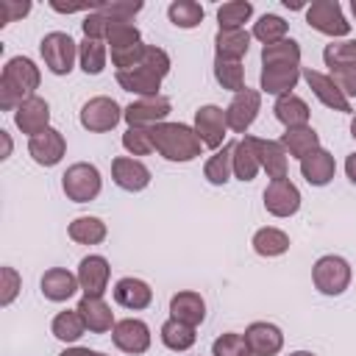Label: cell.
Returning <instances> with one entry per match:
<instances>
[{
    "label": "cell",
    "mask_w": 356,
    "mask_h": 356,
    "mask_svg": "<svg viewBox=\"0 0 356 356\" xmlns=\"http://www.w3.org/2000/svg\"><path fill=\"white\" fill-rule=\"evenodd\" d=\"M111 339L114 345L122 350V353H131V356H139L150 348V328L145 320H136V317H125L120 323H114L111 328Z\"/></svg>",
    "instance_id": "obj_11"
},
{
    "label": "cell",
    "mask_w": 356,
    "mask_h": 356,
    "mask_svg": "<svg viewBox=\"0 0 356 356\" xmlns=\"http://www.w3.org/2000/svg\"><path fill=\"white\" fill-rule=\"evenodd\" d=\"M14 125L25 134V136H36V134H42V131H47L50 128V106H47V100L44 97H39V95H33V97H28L25 103H19V108L14 111Z\"/></svg>",
    "instance_id": "obj_14"
},
{
    "label": "cell",
    "mask_w": 356,
    "mask_h": 356,
    "mask_svg": "<svg viewBox=\"0 0 356 356\" xmlns=\"http://www.w3.org/2000/svg\"><path fill=\"white\" fill-rule=\"evenodd\" d=\"M303 81L309 83V89L314 92V97L325 106V108H334V111H342V114H350V100L339 92V86L331 81V75H323L317 70H303Z\"/></svg>",
    "instance_id": "obj_17"
},
{
    "label": "cell",
    "mask_w": 356,
    "mask_h": 356,
    "mask_svg": "<svg viewBox=\"0 0 356 356\" xmlns=\"http://www.w3.org/2000/svg\"><path fill=\"white\" fill-rule=\"evenodd\" d=\"M250 47V33L245 28L239 31H217L214 36V50H217V58H225V61H239Z\"/></svg>",
    "instance_id": "obj_31"
},
{
    "label": "cell",
    "mask_w": 356,
    "mask_h": 356,
    "mask_svg": "<svg viewBox=\"0 0 356 356\" xmlns=\"http://www.w3.org/2000/svg\"><path fill=\"white\" fill-rule=\"evenodd\" d=\"M28 11H31V3H28V0H22V3H17V0H3V3H0V25H8V22L25 17Z\"/></svg>",
    "instance_id": "obj_51"
},
{
    "label": "cell",
    "mask_w": 356,
    "mask_h": 356,
    "mask_svg": "<svg viewBox=\"0 0 356 356\" xmlns=\"http://www.w3.org/2000/svg\"><path fill=\"white\" fill-rule=\"evenodd\" d=\"M58 356H106V353H100V350H89V348H67V350H61Z\"/></svg>",
    "instance_id": "obj_52"
},
{
    "label": "cell",
    "mask_w": 356,
    "mask_h": 356,
    "mask_svg": "<svg viewBox=\"0 0 356 356\" xmlns=\"http://www.w3.org/2000/svg\"><path fill=\"white\" fill-rule=\"evenodd\" d=\"M78 289H81L78 275H72V273L64 270V267H50V270L42 275V295H44L47 300H53V303L70 300Z\"/></svg>",
    "instance_id": "obj_22"
},
{
    "label": "cell",
    "mask_w": 356,
    "mask_h": 356,
    "mask_svg": "<svg viewBox=\"0 0 356 356\" xmlns=\"http://www.w3.org/2000/svg\"><path fill=\"white\" fill-rule=\"evenodd\" d=\"M167 17L175 28L189 31V28H197L203 22V6L195 3V0H175V3H170Z\"/></svg>",
    "instance_id": "obj_39"
},
{
    "label": "cell",
    "mask_w": 356,
    "mask_h": 356,
    "mask_svg": "<svg viewBox=\"0 0 356 356\" xmlns=\"http://www.w3.org/2000/svg\"><path fill=\"white\" fill-rule=\"evenodd\" d=\"M195 134L197 139L203 142V147H220L222 139H225V131H228V122H225V111L220 106H200L195 111Z\"/></svg>",
    "instance_id": "obj_12"
},
{
    "label": "cell",
    "mask_w": 356,
    "mask_h": 356,
    "mask_svg": "<svg viewBox=\"0 0 356 356\" xmlns=\"http://www.w3.org/2000/svg\"><path fill=\"white\" fill-rule=\"evenodd\" d=\"M150 134H153V147L167 161L184 164V161H192L200 156L203 142L197 139L195 128H189L184 122H159L150 128Z\"/></svg>",
    "instance_id": "obj_2"
},
{
    "label": "cell",
    "mask_w": 356,
    "mask_h": 356,
    "mask_svg": "<svg viewBox=\"0 0 356 356\" xmlns=\"http://www.w3.org/2000/svg\"><path fill=\"white\" fill-rule=\"evenodd\" d=\"M214 78L222 89L228 92H242L245 89V70L239 61H225V58H214Z\"/></svg>",
    "instance_id": "obj_41"
},
{
    "label": "cell",
    "mask_w": 356,
    "mask_h": 356,
    "mask_svg": "<svg viewBox=\"0 0 356 356\" xmlns=\"http://www.w3.org/2000/svg\"><path fill=\"white\" fill-rule=\"evenodd\" d=\"M28 153H31V159H33L36 164H42V167H56V164L64 159V153H67V139H64L61 131L47 128V131H42V134H36L33 139H28Z\"/></svg>",
    "instance_id": "obj_15"
},
{
    "label": "cell",
    "mask_w": 356,
    "mask_h": 356,
    "mask_svg": "<svg viewBox=\"0 0 356 356\" xmlns=\"http://www.w3.org/2000/svg\"><path fill=\"white\" fill-rule=\"evenodd\" d=\"M61 189L64 195L72 200V203H89L100 195L103 189V178H100V170L89 161H78V164H70L67 172L61 175Z\"/></svg>",
    "instance_id": "obj_3"
},
{
    "label": "cell",
    "mask_w": 356,
    "mask_h": 356,
    "mask_svg": "<svg viewBox=\"0 0 356 356\" xmlns=\"http://www.w3.org/2000/svg\"><path fill=\"white\" fill-rule=\"evenodd\" d=\"M122 147L131 153V156H147L153 153V134L150 128H128L122 134Z\"/></svg>",
    "instance_id": "obj_45"
},
{
    "label": "cell",
    "mask_w": 356,
    "mask_h": 356,
    "mask_svg": "<svg viewBox=\"0 0 356 356\" xmlns=\"http://www.w3.org/2000/svg\"><path fill=\"white\" fill-rule=\"evenodd\" d=\"M261 164H259V153H256V136H242L234 145V175L239 181H253L259 175Z\"/></svg>",
    "instance_id": "obj_29"
},
{
    "label": "cell",
    "mask_w": 356,
    "mask_h": 356,
    "mask_svg": "<svg viewBox=\"0 0 356 356\" xmlns=\"http://www.w3.org/2000/svg\"><path fill=\"white\" fill-rule=\"evenodd\" d=\"M350 11H353V17H356V0H350Z\"/></svg>",
    "instance_id": "obj_56"
},
{
    "label": "cell",
    "mask_w": 356,
    "mask_h": 356,
    "mask_svg": "<svg viewBox=\"0 0 356 356\" xmlns=\"http://www.w3.org/2000/svg\"><path fill=\"white\" fill-rule=\"evenodd\" d=\"M161 342H164V348H170V350H175V353H184V350H189L192 345H195V339H197V334H195V328L192 325H186V323H178V320H167L164 325H161Z\"/></svg>",
    "instance_id": "obj_36"
},
{
    "label": "cell",
    "mask_w": 356,
    "mask_h": 356,
    "mask_svg": "<svg viewBox=\"0 0 356 356\" xmlns=\"http://www.w3.org/2000/svg\"><path fill=\"white\" fill-rule=\"evenodd\" d=\"M323 61L328 70L337 67H353L356 64V39H342V42H331L323 47Z\"/></svg>",
    "instance_id": "obj_40"
},
{
    "label": "cell",
    "mask_w": 356,
    "mask_h": 356,
    "mask_svg": "<svg viewBox=\"0 0 356 356\" xmlns=\"http://www.w3.org/2000/svg\"><path fill=\"white\" fill-rule=\"evenodd\" d=\"M253 14V3L248 0H231V3H222L217 8V22H220V31H239Z\"/></svg>",
    "instance_id": "obj_37"
},
{
    "label": "cell",
    "mask_w": 356,
    "mask_h": 356,
    "mask_svg": "<svg viewBox=\"0 0 356 356\" xmlns=\"http://www.w3.org/2000/svg\"><path fill=\"white\" fill-rule=\"evenodd\" d=\"M273 114H275V120H278L284 128H303V125H309V117H312L306 100L298 97V95H284V97H278L275 106H273Z\"/></svg>",
    "instance_id": "obj_28"
},
{
    "label": "cell",
    "mask_w": 356,
    "mask_h": 356,
    "mask_svg": "<svg viewBox=\"0 0 356 356\" xmlns=\"http://www.w3.org/2000/svg\"><path fill=\"white\" fill-rule=\"evenodd\" d=\"M78 61L86 75H100L106 70V44L83 36V42H78Z\"/></svg>",
    "instance_id": "obj_38"
},
{
    "label": "cell",
    "mask_w": 356,
    "mask_h": 356,
    "mask_svg": "<svg viewBox=\"0 0 356 356\" xmlns=\"http://www.w3.org/2000/svg\"><path fill=\"white\" fill-rule=\"evenodd\" d=\"M259 111H261V92L245 86V89L236 92L234 100L228 103V108H225V122H228V128H231L234 134H248V128L253 125V120L259 117Z\"/></svg>",
    "instance_id": "obj_9"
},
{
    "label": "cell",
    "mask_w": 356,
    "mask_h": 356,
    "mask_svg": "<svg viewBox=\"0 0 356 356\" xmlns=\"http://www.w3.org/2000/svg\"><path fill=\"white\" fill-rule=\"evenodd\" d=\"M111 178L125 192H142L150 184V170L131 156H117L111 161Z\"/></svg>",
    "instance_id": "obj_18"
},
{
    "label": "cell",
    "mask_w": 356,
    "mask_h": 356,
    "mask_svg": "<svg viewBox=\"0 0 356 356\" xmlns=\"http://www.w3.org/2000/svg\"><path fill=\"white\" fill-rule=\"evenodd\" d=\"M108 275H111V267H108L106 256L89 253L78 264V284L86 298H103V292L108 286Z\"/></svg>",
    "instance_id": "obj_10"
},
{
    "label": "cell",
    "mask_w": 356,
    "mask_h": 356,
    "mask_svg": "<svg viewBox=\"0 0 356 356\" xmlns=\"http://www.w3.org/2000/svg\"><path fill=\"white\" fill-rule=\"evenodd\" d=\"M39 81H42V72L28 56L8 58L0 72V108L17 111L19 103L33 97V92L39 89Z\"/></svg>",
    "instance_id": "obj_1"
},
{
    "label": "cell",
    "mask_w": 356,
    "mask_h": 356,
    "mask_svg": "<svg viewBox=\"0 0 356 356\" xmlns=\"http://www.w3.org/2000/svg\"><path fill=\"white\" fill-rule=\"evenodd\" d=\"M95 11H100L111 22H131L142 11V0H134V3H120V0L117 3H97Z\"/></svg>",
    "instance_id": "obj_46"
},
{
    "label": "cell",
    "mask_w": 356,
    "mask_h": 356,
    "mask_svg": "<svg viewBox=\"0 0 356 356\" xmlns=\"http://www.w3.org/2000/svg\"><path fill=\"white\" fill-rule=\"evenodd\" d=\"M334 172H337V161H334V156H331L325 147H317L314 153H309L306 159H300V175H303L306 184H312V186H325V184H331Z\"/></svg>",
    "instance_id": "obj_21"
},
{
    "label": "cell",
    "mask_w": 356,
    "mask_h": 356,
    "mask_svg": "<svg viewBox=\"0 0 356 356\" xmlns=\"http://www.w3.org/2000/svg\"><path fill=\"white\" fill-rule=\"evenodd\" d=\"M289 356H314L312 350H295V353H289Z\"/></svg>",
    "instance_id": "obj_54"
},
{
    "label": "cell",
    "mask_w": 356,
    "mask_h": 356,
    "mask_svg": "<svg viewBox=\"0 0 356 356\" xmlns=\"http://www.w3.org/2000/svg\"><path fill=\"white\" fill-rule=\"evenodd\" d=\"M0 275H3V292H0V303L3 306H8L14 298H17V292H19V286H22V281H19V275H17V270L14 267H3L0 270Z\"/></svg>",
    "instance_id": "obj_50"
},
{
    "label": "cell",
    "mask_w": 356,
    "mask_h": 356,
    "mask_svg": "<svg viewBox=\"0 0 356 356\" xmlns=\"http://www.w3.org/2000/svg\"><path fill=\"white\" fill-rule=\"evenodd\" d=\"M211 356H253V353H250V348H248L242 334L228 331V334H220L211 342Z\"/></svg>",
    "instance_id": "obj_44"
},
{
    "label": "cell",
    "mask_w": 356,
    "mask_h": 356,
    "mask_svg": "<svg viewBox=\"0 0 356 356\" xmlns=\"http://www.w3.org/2000/svg\"><path fill=\"white\" fill-rule=\"evenodd\" d=\"M278 142H281V147L286 150V156H292V159H306L309 153H314V150L320 147V134H317L312 125L286 128Z\"/></svg>",
    "instance_id": "obj_25"
},
{
    "label": "cell",
    "mask_w": 356,
    "mask_h": 356,
    "mask_svg": "<svg viewBox=\"0 0 356 356\" xmlns=\"http://www.w3.org/2000/svg\"><path fill=\"white\" fill-rule=\"evenodd\" d=\"M170 317L195 328V325H200L206 320V300L200 298V292H192V289L175 292L170 298Z\"/></svg>",
    "instance_id": "obj_20"
},
{
    "label": "cell",
    "mask_w": 356,
    "mask_h": 356,
    "mask_svg": "<svg viewBox=\"0 0 356 356\" xmlns=\"http://www.w3.org/2000/svg\"><path fill=\"white\" fill-rule=\"evenodd\" d=\"M306 22L325 33V36H348L350 33V22L345 19L342 14V6L337 0H314L309 8H306Z\"/></svg>",
    "instance_id": "obj_7"
},
{
    "label": "cell",
    "mask_w": 356,
    "mask_h": 356,
    "mask_svg": "<svg viewBox=\"0 0 356 356\" xmlns=\"http://www.w3.org/2000/svg\"><path fill=\"white\" fill-rule=\"evenodd\" d=\"M50 331L61 342H78L83 337V331H86V323H83V317H81L78 309H67V312H58L53 317Z\"/></svg>",
    "instance_id": "obj_35"
},
{
    "label": "cell",
    "mask_w": 356,
    "mask_h": 356,
    "mask_svg": "<svg viewBox=\"0 0 356 356\" xmlns=\"http://www.w3.org/2000/svg\"><path fill=\"white\" fill-rule=\"evenodd\" d=\"M234 145L236 142H228L222 145V150H217L206 167H203V178L211 184V186H222L231 181V172H234Z\"/></svg>",
    "instance_id": "obj_32"
},
{
    "label": "cell",
    "mask_w": 356,
    "mask_h": 356,
    "mask_svg": "<svg viewBox=\"0 0 356 356\" xmlns=\"http://www.w3.org/2000/svg\"><path fill=\"white\" fill-rule=\"evenodd\" d=\"M245 342H248L253 356H275L284 348V334L275 323L259 320V323H250L245 328Z\"/></svg>",
    "instance_id": "obj_16"
},
{
    "label": "cell",
    "mask_w": 356,
    "mask_h": 356,
    "mask_svg": "<svg viewBox=\"0 0 356 356\" xmlns=\"http://www.w3.org/2000/svg\"><path fill=\"white\" fill-rule=\"evenodd\" d=\"M114 300L122 306V309H131V312H139V309H147L153 303V289L147 281L142 278H134V275H125L114 284Z\"/></svg>",
    "instance_id": "obj_19"
},
{
    "label": "cell",
    "mask_w": 356,
    "mask_h": 356,
    "mask_svg": "<svg viewBox=\"0 0 356 356\" xmlns=\"http://www.w3.org/2000/svg\"><path fill=\"white\" fill-rule=\"evenodd\" d=\"M312 281H314L317 292H323L328 298H337L350 286V264L342 256H334V253L320 256L312 267Z\"/></svg>",
    "instance_id": "obj_5"
},
{
    "label": "cell",
    "mask_w": 356,
    "mask_h": 356,
    "mask_svg": "<svg viewBox=\"0 0 356 356\" xmlns=\"http://www.w3.org/2000/svg\"><path fill=\"white\" fill-rule=\"evenodd\" d=\"M139 67H145L147 72H153V75L164 78V75L170 72L172 61H170L167 50H161V47H156V44H145V53H142V61H139Z\"/></svg>",
    "instance_id": "obj_47"
},
{
    "label": "cell",
    "mask_w": 356,
    "mask_h": 356,
    "mask_svg": "<svg viewBox=\"0 0 356 356\" xmlns=\"http://www.w3.org/2000/svg\"><path fill=\"white\" fill-rule=\"evenodd\" d=\"M75 309L81 312V317L92 334H106L114 328V312L108 309V303L103 298H86L83 295Z\"/></svg>",
    "instance_id": "obj_24"
},
{
    "label": "cell",
    "mask_w": 356,
    "mask_h": 356,
    "mask_svg": "<svg viewBox=\"0 0 356 356\" xmlns=\"http://www.w3.org/2000/svg\"><path fill=\"white\" fill-rule=\"evenodd\" d=\"M117 83L125 92H134L139 97H159V89H161V78L147 72L145 67H134V70L117 72Z\"/></svg>",
    "instance_id": "obj_27"
},
{
    "label": "cell",
    "mask_w": 356,
    "mask_h": 356,
    "mask_svg": "<svg viewBox=\"0 0 356 356\" xmlns=\"http://www.w3.org/2000/svg\"><path fill=\"white\" fill-rule=\"evenodd\" d=\"M350 136L356 139V114H353V120H350Z\"/></svg>",
    "instance_id": "obj_55"
},
{
    "label": "cell",
    "mask_w": 356,
    "mask_h": 356,
    "mask_svg": "<svg viewBox=\"0 0 356 356\" xmlns=\"http://www.w3.org/2000/svg\"><path fill=\"white\" fill-rule=\"evenodd\" d=\"M253 250L259 253V256H264V259H275V256H284L286 250H289V236L281 231V228H259L256 234H253Z\"/></svg>",
    "instance_id": "obj_34"
},
{
    "label": "cell",
    "mask_w": 356,
    "mask_h": 356,
    "mask_svg": "<svg viewBox=\"0 0 356 356\" xmlns=\"http://www.w3.org/2000/svg\"><path fill=\"white\" fill-rule=\"evenodd\" d=\"M256 153H259V164L261 170L267 172L270 181H278V178H286V150L281 147V142L275 139H259L256 136Z\"/></svg>",
    "instance_id": "obj_26"
},
{
    "label": "cell",
    "mask_w": 356,
    "mask_h": 356,
    "mask_svg": "<svg viewBox=\"0 0 356 356\" xmlns=\"http://www.w3.org/2000/svg\"><path fill=\"white\" fill-rule=\"evenodd\" d=\"M300 78H303L300 67H264L259 75V83L267 95L284 97V95H292V89L298 86Z\"/></svg>",
    "instance_id": "obj_23"
},
{
    "label": "cell",
    "mask_w": 356,
    "mask_h": 356,
    "mask_svg": "<svg viewBox=\"0 0 356 356\" xmlns=\"http://www.w3.org/2000/svg\"><path fill=\"white\" fill-rule=\"evenodd\" d=\"M122 111L120 103L114 97H106V95H97V97H89L83 106H81V125L92 134H106L111 131L120 120H122Z\"/></svg>",
    "instance_id": "obj_6"
},
{
    "label": "cell",
    "mask_w": 356,
    "mask_h": 356,
    "mask_svg": "<svg viewBox=\"0 0 356 356\" xmlns=\"http://www.w3.org/2000/svg\"><path fill=\"white\" fill-rule=\"evenodd\" d=\"M108 25H111V19H108V17H103L100 11H89V14L83 17V22H81L83 36H86V39H97V42H106Z\"/></svg>",
    "instance_id": "obj_48"
},
{
    "label": "cell",
    "mask_w": 356,
    "mask_h": 356,
    "mask_svg": "<svg viewBox=\"0 0 356 356\" xmlns=\"http://www.w3.org/2000/svg\"><path fill=\"white\" fill-rule=\"evenodd\" d=\"M264 209L273 217H292L300 209V192L289 178L270 181L264 189Z\"/></svg>",
    "instance_id": "obj_13"
},
{
    "label": "cell",
    "mask_w": 356,
    "mask_h": 356,
    "mask_svg": "<svg viewBox=\"0 0 356 356\" xmlns=\"http://www.w3.org/2000/svg\"><path fill=\"white\" fill-rule=\"evenodd\" d=\"M345 172H348V178H350V184H356V153H350V156L345 159Z\"/></svg>",
    "instance_id": "obj_53"
},
{
    "label": "cell",
    "mask_w": 356,
    "mask_h": 356,
    "mask_svg": "<svg viewBox=\"0 0 356 356\" xmlns=\"http://www.w3.org/2000/svg\"><path fill=\"white\" fill-rule=\"evenodd\" d=\"M39 53L44 58V67L53 75H70L75 67V58H78V42H72V36L64 31H53V33L42 36Z\"/></svg>",
    "instance_id": "obj_4"
},
{
    "label": "cell",
    "mask_w": 356,
    "mask_h": 356,
    "mask_svg": "<svg viewBox=\"0 0 356 356\" xmlns=\"http://www.w3.org/2000/svg\"><path fill=\"white\" fill-rule=\"evenodd\" d=\"M142 36H139V28L134 22H111L108 25V33H106V44L111 50H122V47H131V44H139Z\"/></svg>",
    "instance_id": "obj_43"
},
{
    "label": "cell",
    "mask_w": 356,
    "mask_h": 356,
    "mask_svg": "<svg viewBox=\"0 0 356 356\" xmlns=\"http://www.w3.org/2000/svg\"><path fill=\"white\" fill-rule=\"evenodd\" d=\"M331 81L339 86V92L348 100L356 97V64L353 67H337V70H331Z\"/></svg>",
    "instance_id": "obj_49"
},
{
    "label": "cell",
    "mask_w": 356,
    "mask_h": 356,
    "mask_svg": "<svg viewBox=\"0 0 356 356\" xmlns=\"http://www.w3.org/2000/svg\"><path fill=\"white\" fill-rule=\"evenodd\" d=\"M261 67H300V44L295 39H281L261 47Z\"/></svg>",
    "instance_id": "obj_30"
},
{
    "label": "cell",
    "mask_w": 356,
    "mask_h": 356,
    "mask_svg": "<svg viewBox=\"0 0 356 356\" xmlns=\"http://www.w3.org/2000/svg\"><path fill=\"white\" fill-rule=\"evenodd\" d=\"M67 234H70V239L78 242V245H100V242L106 239L108 228H106V222H103L100 217L83 214V217H75V220L70 222Z\"/></svg>",
    "instance_id": "obj_33"
},
{
    "label": "cell",
    "mask_w": 356,
    "mask_h": 356,
    "mask_svg": "<svg viewBox=\"0 0 356 356\" xmlns=\"http://www.w3.org/2000/svg\"><path fill=\"white\" fill-rule=\"evenodd\" d=\"M172 111V103L167 97H139L131 106H125L122 120L128 122V128H153L159 122H167Z\"/></svg>",
    "instance_id": "obj_8"
},
{
    "label": "cell",
    "mask_w": 356,
    "mask_h": 356,
    "mask_svg": "<svg viewBox=\"0 0 356 356\" xmlns=\"http://www.w3.org/2000/svg\"><path fill=\"white\" fill-rule=\"evenodd\" d=\"M253 36H256L261 44L281 42V39H286V22H284L278 14H264V17H259V22L253 25Z\"/></svg>",
    "instance_id": "obj_42"
}]
</instances>
